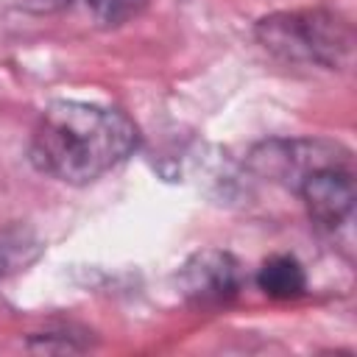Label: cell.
I'll list each match as a JSON object with an SVG mask.
<instances>
[{"mask_svg": "<svg viewBox=\"0 0 357 357\" xmlns=\"http://www.w3.org/2000/svg\"><path fill=\"white\" fill-rule=\"evenodd\" d=\"M139 145V131L120 109L86 100H53L31 134V162L64 184H89Z\"/></svg>", "mask_w": 357, "mask_h": 357, "instance_id": "obj_1", "label": "cell"}, {"mask_svg": "<svg viewBox=\"0 0 357 357\" xmlns=\"http://www.w3.org/2000/svg\"><path fill=\"white\" fill-rule=\"evenodd\" d=\"M257 42L265 53L284 64L343 70L351 64L354 28L351 22L329 8H298L276 11L257 22Z\"/></svg>", "mask_w": 357, "mask_h": 357, "instance_id": "obj_2", "label": "cell"}, {"mask_svg": "<svg viewBox=\"0 0 357 357\" xmlns=\"http://www.w3.org/2000/svg\"><path fill=\"white\" fill-rule=\"evenodd\" d=\"M293 192L301 198L310 220L321 231H326V234L349 231V226L354 220V201H357L351 159L321 165V167L304 173L293 184Z\"/></svg>", "mask_w": 357, "mask_h": 357, "instance_id": "obj_3", "label": "cell"}, {"mask_svg": "<svg viewBox=\"0 0 357 357\" xmlns=\"http://www.w3.org/2000/svg\"><path fill=\"white\" fill-rule=\"evenodd\" d=\"M346 159H351V153L340 142L318 139V137H296V139H265V142L254 145L248 153V167L254 173L293 190V184L304 173H310L321 165L346 162Z\"/></svg>", "mask_w": 357, "mask_h": 357, "instance_id": "obj_4", "label": "cell"}, {"mask_svg": "<svg viewBox=\"0 0 357 357\" xmlns=\"http://www.w3.org/2000/svg\"><path fill=\"white\" fill-rule=\"evenodd\" d=\"M178 290L192 307H223L240 296L245 273L234 254L204 248L190 254L178 268Z\"/></svg>", "mask_w": 357, "mask_h": 357, "instance_id": "obj_5", "label": "cell"}, {"mask_svg": "<svg viewBox=\"0 0 357 357\" xmlns=\"http://www.w3.org/2000/svg\"><path fill=\"white\" fill-rule=\"evenodd\" d=\"M257 284L268 298L290 301L304 296L307 290V271L293 254H273L257 271Z\"/></svg>", "mask_w": 357, "mask_h": 357, "instance_id": "obj_6", "label": "cell"}, {"mask_svg": "<svg viewBox=\"0 0 357 357\" xmlns=\"http://www.w3.org/2000/svg\"><path fill=\"white\" fill-rule=\"evenodd\" d=\"M142 3L145 0H84L86 11L103 25H120L131 20L142 8Z\"/></svg>", "mask_w": 357, "mask_h": 357, "instance_id": "obj_7", "label": "cell"}, {"mask_svg": "<svg viewBox=\"0 0 357 357\" xmlns=\"http://www.w3.org/2000/svg\"><path fill=\"white\" fill-rule=\"evenodd\" d=\"M6 268H8V254H6V248L0 245V279L6 276Z\"/></svg>", "mask_w": 357, "mask_h": 357, "instance_id": "obj_8", "label": "cell"}]
</instances>
